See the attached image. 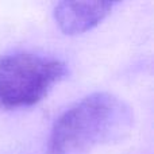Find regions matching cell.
<instances>
[{
  "mask_svg": "<svg viewBox=\"0 0 154 154\" xmlns=\"http://www.w3.org/2000/svg\"><path fill=\"white\" fill-rule=\"evenodd\" d=\"M133 126V111L118 96L97 92L82 97L56 119L48 154H85L123 139Z\"/></svg>",
  "mask_w": 154,
  "mask_h": 154,
  "instance_id": "cell-1",
  "label": "cell"
},
{
  "mask_svg": "<svg viewBox=\"0 0 154 154\" xmlns=\"http://www.w3.org/2000/svg\"><path fill=\"white\" fill-rule=\"evenodd\" d=\"M66 75V65L30 51L0 56V107L20 108L41 101Z\"/></svg>",
  "mask_w": 154,
  "mask_h": 154,
  "instance_id": "cell-2",
  "label": "cell"
},
{
  "mask_svg": "<svg viewBox=\"0 0 154 154\" xmlns=\"http://www.w3.org/2000/svg\"><path fill=\"white\" fill-rule=\"evenodd\" d=\"M112 2H61L54 7V19L68 35L82 34L108 16Z\"/></svg>",
  "mask_w": 154,
  "mask_h": 154,
  "instance_id": "cell-3",
  "label": "cell"
}]
</instances>
